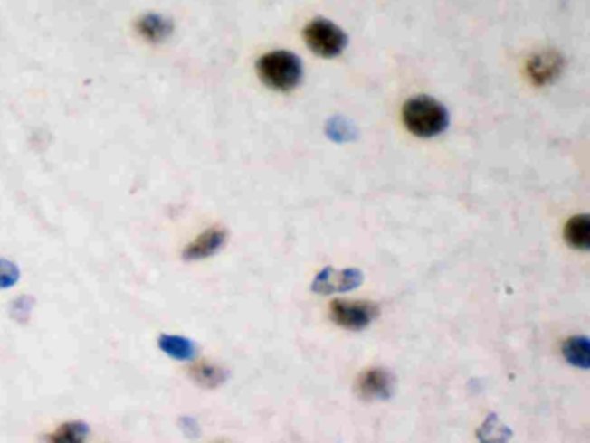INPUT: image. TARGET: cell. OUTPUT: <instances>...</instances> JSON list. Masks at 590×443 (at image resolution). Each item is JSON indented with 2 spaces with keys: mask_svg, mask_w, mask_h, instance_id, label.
Masks as SVG:
<instances>
[{
  "mask_svg": "<svg viewBox=\"0 0 590 443\" xmlns=\"http://www.w3.org/2000/svg\"><path fill=\"white\" fill-rule=\"evenodd\" d=\"M89 435V426L81 421H71L60 426L52 437H49L51 442L60 443H79L83 442Z\"/></svg>",
  "mask_w": 590,
  "mask_h": 443,
  "instance_id": "9a60e30c",
  "label": "cell"
},
{
  "mask_svg": "<svg viewBox=\"0 0 590 443\" xmlns=\"http://www.w3.org/2000/svg\"><path fill=\"white\" fill-rule=\"evenodd\" d=\"M256 71L267 87L279 92H290L301 81L303 64L295 52L274 51L258 60Z\"/></svg>",
  "mask_w": 590,
  "mask_h": 443,
  "instance_id": "7a4b0ae2",
  "label": "cell"
},
{
  "mask_svg": "<svg viewBox=\"0 0 590 443\" xmlns=\"http://www.w3.org/2000/svg\"><path fill=\"white\" fill-rule=\"evenodd\" d=\"M333 323L348 331L369 327L379 316V305L367 300H335L329 305Z\"/></svg>",
  "mask_w": 590,
  "mask_h": 443,
  "instance_id": "277c9868",
  "label": "cell"
},
{
  "mask_svg": "<svg viewBox=\"0 0 590 443\" xmlns=\"http://www.w3.org/2000/svg\"><path fill=\"white\" fill-rule=\"evenodd\" d=\"M326 136L335 142H352L357 137V128L348 118L336 115L326 123Z\"/></svg>",
  "mask_w": 590,
  "mask_h": 443,
  "instance_id": "5bb4252c",
  "label": "cell"
},
{
  "mask_svg": "<svg viewBox=\"0 0 590 443\" xmlns=\"http://www.w3.org/2000/svg\"><path fill=\"white\" fill-rule=\"evenodd\" d=\"M20 269L11 260L0 259V289H9L20 281Z\"/></svg>",
  "mask_w": 590,
  "mask_h": 443,
  "instance_id": "2e32d148",
  "label": "cell"
},
{
  "mask_svg": "<svg viewBox=\"0 0 590 443\" xmlns=\"http://www.w3.org/2000/svg\"><path fill=\"white\" fill-rule=\"evenodd\" d=\"M565 359L580 369L590 367V343L585 336H571L563 344Z\"/></svg>",
  "mask_w": 590,
  "mask_h": 443,
  "instance_id": "4fadbf2b",
  "label": "cell"
},
{
  "mask_svg": "<svg viewBox=\"0 0 590 443\" xmlns=\"http://www.w3.org/2000/svg\"><path fill=\"white\" fill-rule=\"evenodd\" d=\"M402 118L414 136L430 139L440 136L449 127V111L432 96H414L404 104Z\"/></svg>",
  "mask_w": 590,
  "mask_h": 443,
  "instance_id": "6da1fadb",
  "label": "cell"
},
{
  "mask_svg": "<svg viewBox=\"0 0 590 443\" xmlns=\"http://www.w3.org/2000/svg\"><path fill=\"white\" fill-rule=\"evenodd\" d=\"M563 68H565L563 54L554 49H544L533 54L527 62V75L535 85L544 87L557 80L559 75L563 73Z\"/></svg>",
  "mask_w": 590,
  "mask_h": 443,
  "instance_id": "52a82bcc",
  "label": "cell"
},
{
  "mask_svg": "<svg viewBox=\"0 0 590 443\" xmlns=\"http://www.w3.org/2000/svg\"><path fill=\"white\" fill-rule=\"evenodd\" d=\"M396 380L394 374L385 367H373L358 374L355 391L366 402L388 401L394 397Z\"/></svg>",
  "mask_w": 590,
  "mask_h": 443,
  "instance_id": "5b68a950",
  "label": "cell"
},
{
  "mask_svg": "<svg viewBox=\"0 0 590 443\" xmlns=\"http://www.w3.org/2000/svg\"><path fill=\"white\" fill-rule=\"evenodd\" d=\"M157 346L168 357L180 361V363H193L197 357L196 343L176 336V335H161L157 338Z\"/></svg>",
  "mask_w": 590,
  "mask_h": 443,
  "instance_id": "30bf717a",
  "label": "cell"
},
{
  "mask_svg": "<svg viewBox=\"0 0 590 443\" xmlns=\"http://www.w3.org/2000/svg\"><path fill=\"white\" fill-rule=\"evenodd\" d=\"M303 39L312 52L328 60L339 56L348 45V35L336 23L324 18L310 21L303 30Z\"/></svg>",
  "mask_w": 590,
  "mask_h": 443,
  "instance_id": "3957f363",
  "label": "cell"
},
{
  "mask_svg": "<svg viewBox=\"0 0 590 443\" xmlns=\"http://www.w3.org/2000/svg\"><path fill=\"white\" fill-rule=\"evenodd\" d=\"M364 282V272L360 269H343L335 267L322 269L312 282V291L317 295H333L345 293L360 287Z\"/></svg>",
  "mask_w": 590,
  "mask_h": 443,
  "instance_id": "8992f818",
  "label": "cell"
},
{
  "mask_svg": "<svg viewBox=\"0 0 590 443\" xmlns=\"http://www.w3.org/2000/svg\"><path fill=\"white\" fill-rule=\"evenodd\" d=\"M32 308H33V298L20 297L11 305V317L18 323H26L30 319Z\"/></svg>",
  "mask_w": 590,
  "mask_h": 443,
  "instance_id": "e0dca14e",
  "label": "cell"
},
{
  "mask_svg": "<svg viewBox=\"0 0 590 443\" xmlns=\"http://www.w3.org/2000/svg\"><path fill=\"white\" fill-rule=\"evenodd\" d=\"M225 241H227V232L222 227H212V229L205 231L203 234H199L195 241L189 242L184 248L182 259L186 262H197V260L210 259V257L217 255L218 251L224 248Z\"/></svg>",
  "mask_w": 590,
  "mask_h": 443,
  "instance_id": "ba28073f",
  "label": "cell"
},
{
  "mask_svg": "<svg viewBox=\"0 0 590 443\" xmlns=\"http://www.w3.org/2000/svg\"><path fill=\"white\" fill-rule=\"evenodd\" d=\"M565 240L575 250L587 251L590 248V217L576 215L565 227Z\"/></svg>",
  "mask_w": 590,
  "mask_h": 443,
  "instance_id": "7c38bea8",
  "label": "cell"
},
{
  "mask_svg": "<svg viewBox=\"0 0 590 443\" xmlns=\"http://www.w3.org/2000/svg\"><path fill=\"white\" fill-rule=\"evenodd\" d=\"M189 374L195 383L199 384L201 388L214 390L227 382L229 372L220 367L217 363H196L189 367Z\"/></svg>",
  "mask_w": 590,
  "mask_h": 443,
  "instance_id": "8fae6325",
  "label": "cell"
},
{
  "mask_svg": "<svg viewBox=\"0 0 590 443\" xmlns=\"http://www.w3.org/2000/svg\"><path fill=\"white\" fill-rule=\"evenodd\" d=\"M138 35L149 43H161L174 33V21L157 13L142 14L136 23Z\"/></svg>",
  "mask_w": 590,
  "mask_h": 443,
  "instance_id": "9c48e42d",
  "label": "cell"
}]
</instances>
